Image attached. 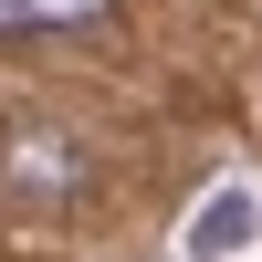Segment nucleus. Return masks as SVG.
I'll return each instance as SVG.
<instances>
[{
    "instance_id": "nucleus-1",
    "label": "nucleus",
    "mask_w": 262,
    "mask_h": 262,
    "mask_svg": "<svg viewBox=\"0 0 262 262\" xmlns=\"http://www.w3.org/2000/svg\"><path fill=\"white\" fill-rule=\"evenodd\" d=\"M105 0H0V32H63V21H95Z\"/></svg>"
},
{
    "instance_id": "nucleus-2",
    "label": "nucleus",
    "mask_w": 262,
    "mask_h": 262,
    "mask_svg": "<svg viewBox=\"0 0 262 262\" xmlns=\"http://www.w3.org/2000/svg\"><path fill=\"white\" fill-rule=\"evenodd\" d=\"M242 231H252V200H221V210H210V221H200V252H231V242H242Z\"/></svg>"
}]
</instances>
